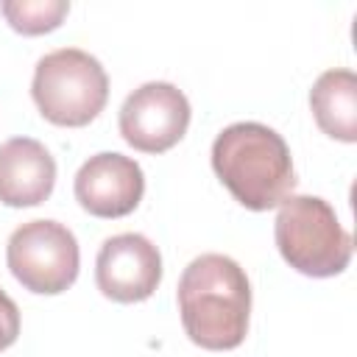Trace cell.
I'll use <instances>...</instances> for the list:
<instances>
[{"label": "cell", "mask_w": 357, "mask_h": 357, "mask_svg": "<svg viewBox=\"0 0 357 357\" xmlns=\"http://www.w3.org/2000/svg\"><path fill=\"white\" fill-rule=\"evenodd\" d=\"M187 337L206 351L237 349L248 335L251 284L245 271L226 254L195 257L176 290Z\"/></svg>", "instance_id": "obj_1"}, {"label": "cell", "mask_w": 357, "mask_h": 357, "mask_svg": "<svg viewBox=\"0 0 357 357\" xmlns=\"http://www.w3.org/2000/svg\"><path fill=\"white\" fill-rule=\"evenodd\" d=\"M212 170L234 201L251 212L279 206L296 187V167L284 137L254 120L231 123L215 137Z\"/></svg>", "instance_id": "obj_2"}, {"label": "cell", "mask_w": 357, "mask_h": 357, "mask_svg": "<svg viewBox=\"0 0 357 357\" xmlns=\"http://www.w3.org/2000/svg\"><path fill=\"white\" fill-rule=\"evenodd\" d=\"M273 240L282 259L312 279H329L351 262V234L340 226L329 201L318 195H287L279 204Z\"/></svg>", "instance_id": "obj_3"}, {"label": "cell", "mask_w": 357, "mask_h": 357, "mask_svg": "<svg viewBox=\"0 0 357 357\" xmlns=\"http://www.w3.org/2000/svg\"><path fill=\"white\" fill-rule=\"evenodd\" d=\"M31 98L47 123L81 128L103 112L109 100V75L92 53L59 47L36 61Z\"/></svg>", "instance_id": "obj_4"}, {"label": "cell", "mask_w": 357, "mask_h": 357, "mask_svg": "<svg viewBox=\"0 0 357 357\" xmlns=\"http://www.w3.org/2000/svg\"><path fill=\"white\" fill-rule=\"evenodd\" d=\"M6 265L25 290L59 296L78 279V240L59 220H28L11 231L6 243Z\"/></svg>", "instance_id": "obj_5"}, {"label": "cell", "mask_w": 357, "mask_h": 357, "mask_svg": "<svg viewBox=\"0 0 357 357\" xmlns=\"http://www.w3.org/2000/svg\"><path fill=\"white\" fill-rule=\"evenodd\" d=\"M190 100L170 81H148L137 86L120 106V137L142 153H165L187 134Z\"/></svg>", "instance_id": "obj_6"}, {"label": "cell", "mask_w": 357, "mask_h": 357, "mask_svg": "<svg viewBox=\"0 0 357 357\" xmlns=\"http://www.w3.org/2000/svg\"><path fill=\"white\" fill-rule=\"evenodd\" d=\"M162 282L159 248L137 231L106 237L95 259L98 290L117 304H137L156 293Z\"/></svg>", "instance_id": "obj_7"}, {"label": "cell", "mask_w": 357, "mask_h": 357, "mask_svg": "<svg viewBox=\"0 0 357 357\" xmlns=\"http://www.w3.org/2000/svg\"><path fill=\"white\" fill-rule=\"evenodd\" d=\"M73 192L81 209L95 218H126L145 195V173L137 159L117 151H100L78 167Z\"/></svg>", "instance_id": "obj_8"}, {"label": "cell", "mask_w": 357, "mask_h": 357, "mask_svg": "<svg viewBox=\"0 0 357 357\" xmlns=\"http://www.w3.org/2000/svg\"><path fill=\"white\" fill-rule=\"evenodd\" d=\"M56 187V159L33 137H11L0 145V204L39 206Z\"/></svg>", "instance_id": "obj_9"}, {"label": "cell", "mask_w": 357, "mask_h": 357, "mask_svg": "<svg viewBox=\"0 0 357 357\" xmlns=\"http://www.w3.org/2000/svg\"><path fill=\"white\" fill-rule=\"evenodd\" d=\"M310 109L318 128L337 142H357V75L346 67L326 70L310 89Z\"/></svg>", "instance_id": "obj_10"}, {"label": "cell", "mask_w": 357, "mask_h": 357, "mask_svg": "<svg viewBox=\"0 0 357 357\" xmlns=\"http://www.w3.org/2000/svg\"><path fill=\"white\" fill-rule=\"evenodd\" d=\"M0 14L17 33L39 36L61 25V20L70 14V3L67 0H3Z\"/></svg>", "instance_id": "obj_11"}, {"label": "cell", "mask_w": 357, "mask_h": 357, "mask_svg": "<svg viewBox=\"0 0 357 357\" xmlns=\"http://www.w3.org/2000/svg\"><path fill=\"white\" fill-rule=\"evenodd\" d=\"M20 335V307L0 287V351L8 349Z\"/></svg>", "instance_id": "obj_12"}]
</instances>
